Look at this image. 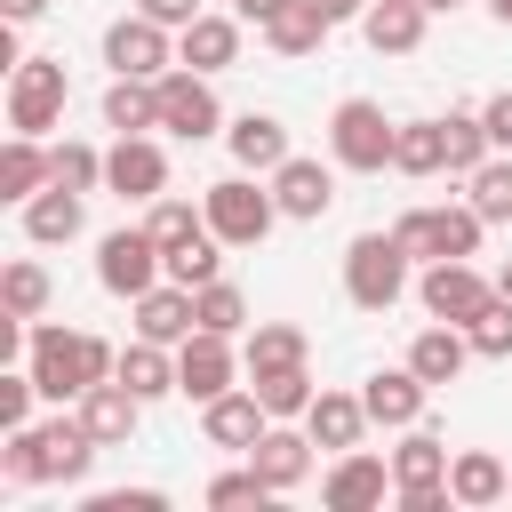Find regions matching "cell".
Listing matches in <instances>:
<instances>
[{"label": "cell", "mask_w": 512, "mask_h": 512, "mask_svg": "<svg viewBox=\"0 0 512 512\" xmlns=\"http://www.w3.org/2000/svg\"><path fill=\"white\" fill-rule=\"evenodd\" d=\"M256 400H264L272 416H304V408H312V376H304V368H272V376H256Z\"/></svg>", "instance_id": "obj_42"}, {"label": "cell", "mask_w": 512, "mask_h": 512, "mask_svg": "<svg viewBox=\"0 0 512 512\" xmlns=\"http://www.w3.org/2000/svg\"><path fill=\"white\" fill-rule=\"evenodd\" d=\"M392 232H400V248L424 256V264H440V256H480V208H472V200H464V208H408Z\"/></svg>", "instance_id": "obj_9"}, {"label": "cell", "mask_w": 512, "mask_h": 512, "mask_svg": "<svg viewBox=\"0 0 512 512\" xmlns=\"http://www.w3.org/2000/svg\"><path fill=\"white\" fill-rule=\"evenodd\" d=\"M480 120H488V144H496V152H512V88H504V96H488V104H480Z\"/></svg>", "instance_id": "obj_47"}, {"label": "cell", "mask_w": 512, "mask_h": 512, "mask_svg": "<svg viewBox=\"0 0 512 512\" xmlns=\"http://www.w3.org/2000/svg\"><path fill=\"white\" fill-rule=\"evenodd\" d=\"M448 488H456V504L480 512V504H496L512 480H504V464H496L488 448H464V456H448Z\"/></svg>", "instance_id": "obj_33"}, {"label": "cell", "mask_w": 512, "mask_h": 512, "mask_svg": "<svg viewBox=\"0 0 512 512\" xmlns=\"http://www.w3.org/2000/svg\"><path fill=\"white\" fill-rule=\"evenodd\" d=\"M136 400H160V392H176V360H168V344H152V336H136L128 352H120V368H112Z\"/></svg>", "instance_id": "obj_32"}, {"label": "cell", "mask_w": 512, "mask_h": 512, "mask_svg": "<svg viewBox=\"0 0 512 512\" xmlns=\"http://www.w3.org/2000/svg\"><path fill=\"white\" fill-rule=\"evenodd\" d=\"M360 400H368V424H384V432H408V424H424V400H432V384L400 360V368H376L368 384H360Z\"/></svg>", "instance_id": "obj_15"}, {"label": "cell", "mask_w": 512, "mask_h": 512, "mask_svg": "<svg viewBox=\"0 0 512 512\" xmlns=\"http://www.w3.org/2000/svg\"><path fill=\"white\" fill-rule=\"evenodd\" d=\"M24 240H32V248L80 240V192H72V184H40V192L24 200Z\"/></svg>", "instance_id": "obj_23"}, {"label": "cell", "mask_w": 512, "mask_h": 512, "mask_svg": "<svg viewBox=\"0 0 512 512\" xmlns=\"http://www.w3.org/2000/svg\"><path fill=\"white\" fill-rule=\"evenodd\" d=\"M464 184H472V208H480V224H512V152H504V160H480Z\"/></svg>", "instance_id": "obj_36"}, {"label": "cell", "mask_w": 512, "mask_h": 512, "mask_svg": "<svg viewBox=\"0 0 512 512\" xmlns=\"http://www.w3.org/2000/svg\"><path fill=\"white\" fill-rule=\"evenodd\" d=\"M200 208H208V232H216L224 248H256V240L280 224V200H272L264 184H248V176L208 184V192H200Z\"/></svg>", "instance_id": "obj_6"}, {"label": "cell", "mask_w": 512, "mask_h": 512, "mask_svg": "<svg viewBox=\"0 0 512 512\" xmlns=\"http://www.w3.org/2000/svg\"><path fill=\"white\" fill-rule=\"evenodd\" d=\"M272 200H280V216H296V224H320V216H328V200H336V176H328L320 160L288 152V160L272 168Z\"/></svg>", "instance_id": "obj_18"}, {"label": "cell", "mask_w": 512, "mask_h": 512, "mask_svg": "<svg viewBox=\"0 0 512 512\" xmlns=\"http://www.w3.org/2000/svg\"><path fill=\"white\" fill-rule=\"evenodd\" d=\"M304 432L320 440V448H360V432H368V400L360 392H312V408H304Z\"/></svg>", "instance_id": "obj_24"}, {"label": "cell", "mask_w": 512, "mask_h": 512, "mask_svg": "<svg viewBox=\"0 0 512 512\" xmlns=\"http://www.w3.org/2000/svg\"><path fill=\"white\" fill-rule=\"evenodd\" d=\"M40 8H48V0H0V16H8V24H32Z\"/></svg>", "instance_id": "obj_50"}, {"label": "cell", "mask_w": 512, "mask_h": 512, "mask_svg": "<svg viewBox=\"0 0 512 512\" xmlns=\"http://www.w3.org/2000/svg\"><path fill=\"white\" fill-rule=\"evenodd\" d=\"M192 328H200V304H192L184 280H152V288L136 296V336H152V344H184Z\"/></svg>", "instance_id": "obj_20"}, {"label": "cell", "mask_w": 512, "mask_h": 512, "mask_svg": "<svg viewBox=\"0 0 512 512\" xmlns=\"http://www.w3.org/2000/svg\"><path fill=\"white\" fill-rule=\"evenodd\" d=\"M264 424H272V408L256 400V384H248V392H216V400L200 408V432H208V448H240V456H248V448L264 440Z\"/></svg>", "instance_id": "obj_19"}, {"label": "cell", "mask_w": 512, "mask_h": 512, "mask_svg": "<svg viewBox=\"0 0 512 512\" xmlns=\"http://www.w3.org/2000/svg\"><path fill=\"white\" fill-rule=\"evenodd\" d=\"M312 8H320V16H328V24H344V16H360V8H368V0H312Z\"/></svg>", "instance_id": "obj_51"}, {"label": "cell", "mask_w": 512, "mask_h": 512, "mask_svg": "<svg viewBox=\"0 0 512 512\" xmlns=\"http://www.w3.org/2000/svg\"><path fill=\"white\" fill-rule=\"evenodd\" d=\"M120 368V352L88 328H32V376H40V400H80L88 384H104Z\"/></svg>", "instance_id": "obj_2"}, {"label": "cell", "mask_w": 512, "mask_h": 512, "mask_svg": "<svg viewBox=\"0 0 512 512\" xmlns=\"http://www.w3.org/2000/svg\"><path fill=\"white\" fill-rule=\"evenodd\" d=\"M264 40H272L280 56H312V48L328 40V16H320L312 0H288V8H280V16L264 24Z\"/></svg>", "instance_id": "obj_34"}, {"label": "cell", "mask_w": 512, "mask_h": 512, "mask_svg": "<svg viewBox=\"0 0 512 512\" xmlns=\"http://www.w3.org/2000/svg\"><path fill=\"white\" fill-rule=\"evenodd\" d=\"M280 8H288V0H232V16H240V24H272Z\"/></svg>", "instance_id": "obj_49"}, {"label": "cell", "mask_w": 512, "mask_h": 512, "mask_svg": "<svg viewBox=\"0 0 512 512\" xmlns=\"http://www.w3.org/2000/svg\"><path fill=\"white\" fill-rule=\"evenodd\" d=\"M48 168H56V184H72V192H96V184H104V152L80 144V136L48 144Z\"/></svg>", "instance_id": "obj_40"}, {"label": "cell", "mask_w": 512, "mask_h": 512, "mask_svg": "<svg viewBox=\"0 0 512 512\" xmlns=\"http://www.w3.org/2000/svg\"><path fill=\"white\" fill-rule=\"evenodd\" d=\"M192 304H200V328H216V336H240V328H248V296H240L232 280L192 288Z\"/></svg>", "instance_id": "obj_41"}, {"label": "cell", "mask_w": 512, "mask_h": 512, "mask_svg": "<svg viewBox=\"0 0 512 512\" xmlns=\"http://www.w3.org/2000/svg\"><path fill=\"white\" fill-rule=\"evenodd\" d=\"M240 360H248V376L304 368V328H288V320H256V328H248V344H240Z\"/></svg>", "instance_id": "obj_31"}, {"label": "cell", "mask_w": 512, "mask_h": 512, "mask_svg": "<svg viewBox=\"0 0 512 512\" xmlns=\"http://www.w3.org/2000/svg\"><path fill=\"white\" fill-rule=\"evenodd\" d=\"M384 488H392V464L368 456V448H344L336 472L320 480V504L328 512H368V504H384Z\"/></svg>", "instance_id": "obj_17"}, {"label": "cell", "mask_w": 512, "mask_h": 512, "mask_svg": "<svg viewBox=\"0 0 512 512\" xmlns=\"http://www.w3.org/2000/svg\"><path fill=\"white\" fill-rule=\"evenodd\" d=\"M176 64H192V72L240 64V16H192V24L176 32Z\"/></svg>", "instance_id": "obj_22"}, {"label": "cell", "mask_w": 512, "mask_h": 512, "mask_svg": "<svg viewBox=\"0 0 512 512\" xmlns=\"http://www.w3.org/2000/svg\"><path fill=\"white\" fill-rule=\"evenodd\" d=\"M104 128H120V136L160 128V80H128V72H112V88H104Z\"/></svg>", "instance_id": "obj_28"}, {"label": "cell", "mask_w": 512, "mask_h": 512, "mask_svg": "<svg viewBox=\"0 0 512 512\" xmlns=\"http://www.w3.org/2000/svg\"><path fill=\"white\" fill-rule=\"evenodd\" d=\"M312 448H320L312 432H288V424L272 416V424H264V440L248 448V464L264 472V488H272V496H288V488H296V480L312 472Z\"/></svg>", "instance_id": "obj_21"}, {"label": "cell", "mask_w": 512, "mask_h": 512, "mask_svg": "<svg viewBox=\"0 0 512 512\" xmlns=\"http://www.w3.org/2000/svg\"><path fill=\"white\" fill-rule=\"evenodd\" d=\"M32 392H40V376H32V368H0V432L32 424Z\"/></svg>", "instance_id": "obj_44"}, {"label": "cell", "mask_w": 512, "mask_h": 512, "mask_svg": "<svg viewBox=\"0 0 512 512\" xmlns=\"http://www.w3.org/2000/svg\"><path fill=\"white\" fill-rule=\"evenodd\" d=\"M424 8H432V16H440V8H456V0H424Z\"/></svg>", "instance_id": "obj_54"}, {"label": "cell", "mask_w": 512, "mask_h": 512, "mask_svg": "<svg viewBox=\"0 0 512 512\" xmlns=\"http://www.w3.org/2000/svg\"><path fill=\"white\" fill-rule=\"evenodd\" d=\"M208 504H272V488H264L256 464H240V472H216L208 480Z\"/></svg>", "instance_id": "obj_45"}, {"label": "cell", "mask_w": 512, "mask_h": 512, "mask_svg": "<svg viewBox=\"0 0 512 512\" xmlns=\"http://www.w3.org/2000/svg\"><path fill=\"white\" fill-rule=\"evenodd\" d=\"M88 464H96V440H88V424H80V416L16 424V432H8V448H0V472H8L16 488H32V480H80Z\"/></svg>", "instance_id": "obj_1"}, {"label": "cell", "mask_w": 512, "mask_h": 512, "mask_svg": "<svg viewBox=\"0 0 512 512\" xmlns=\"http://www.w3.org/2000/svg\"><path fill=\"white\" fill-rule=\"evenodd\" d=\"M144 232H152L160 248H184L192 232H208V208H192V200H176V192H160V200H152V216H144Z\"/></svg>", "instance_id": "obj_38"}, {"label": "cell", "mask_w": 512, "mask_h": 512, "mask_svg": "<svg viewBox=\"0 0 512 512\" xmlns=\"http://www.w3.org/2000/svg\"><path fill=\"white\" fill-rule=\"evenodd\" d=\"M40 184H56V168H48V152H40V136H16L8 128V144H0V200H32Z\"/></svg>", "instance_id": "obj_29"}, {"label": "cell", "mask_w": 512, "mask_h": 512, "mask_svg": "<svg viewBox=\"0 0 512 512\" xmlns=\"http://www.w3.org/2000/svg\"><path fill=\"white\" fill-rule=\"evenodd\" d=\"M136 8H144V16H152V24H168V32H184V24H192V16H208V8H200V0H136Z\"/></svg>", "instance_id": "obj_48"}, {"label": "cell", "mask_w": 512, "mask_h": 512, "mask_svg": "<svg viewBox=\"0 0 512 512\" xmlns=\"http://www.w3.org/2000/svg\"><path fill=\"white\" fill-rule=\"evenodd\" d=\"M344 296L360 312H392L408 296V248H400V232H360L344 248Z\"/></svg>", "instance_id": "obj_3"}, {"label": "cell", "mask_w": 512, "mask_h": 512, "mask_svg": "<svg viewBox=\"0 0 512 512\" xmlns=\"http://www.w3.org/2000/svg\"><path fill=\"white\" fill-rule=\"evenodd\" d=\"M392 168H400V176H440V168H448V128H440V120H400Z\"/></svg>", "instance_id": "obj_30"}, {"label": "cell", "mask_w": 512, "mask_h": 512, "mask_svg": "<svg viewBox=\"0 0 512 512\" xmlns=\"http://www.w3.org/2000/svg\"><path fill=\"white\" fill-rule=\"evenodd\" d=\"M224 144H232V160L256 168V176H272V168L288 160V128H280L272 112H240V120L224 128Z\"/></svg>", "instance_id": "obj_27"}, {"label": "cell", "mask_w": 512, "mask_h": 512, "mask_svg": "<svg viewBox=\"0 0 512 512\" xmlns=\"http://www.w3.org/2000/svg\"><path fill=\"white\" fill-rule=\"evenodd\" d=\"M392 136H400V120H384V104H368V96H344V104L328 112V152H336V168H360V176L392 168Z\"/></svg>", "instance_id": "obj_5"}, {"label": "cell", "mask_w": 512, "mask_h": 512, "mask_svg": "<svg viewBox=\"0 0 512 512\" xmlns=\"http://www.w3.org/2000/svg\"><path fill=\"white\" fill-rule=\"evenodd\" d=\"M168 56H176V48H168V24H152L144 8H136V16H120V24L104 32V64H112V72H128V80H160V72H168Z\"/></svg>", "instance_id": "obj_13"}, {"label": "cell", "mask_w": 512, "mask_h": 512, "mask_svg": "<svg viewBox=\"0 0 512 512\" xmlns=\"http://www.w3.org/2000/svg\"><path fill=\"white\" fill-rule=\"evenodd\" d=\"M64 96H72L64 64H56V56H24V64L8 72V128H16V136H48V128L64 120Z\"/></svg>", "instance_id": "obj_7"}, {"label": "cell", "mask_w": 512, "mask_h": 512, "mask_svg": "<svg viewBox=\"0 0 512 512\" xmlns=\"http://www.w3.org/2000/svg\"><path fill=\"white\" fill-rule=\"evenodd\" d=\"M0 312H16V320H40V312H48V272H40L32 256H16V264L0 272Z\"/></svg>", "instance_id": "obj_35"}, {"label": "cell", "mask_w": 512, "mask_h": 512, "mask_svg": "<svg viewBox=\"0 0 512 512\" xmlns=\"http://www.w3.org/2000/svg\"><path fill=\"white\" fill-rule=\"evenodd\" d=\"M224 240L216 232H192L184 248H168V280H184V288H208V280H224V256H216Z\"/></svg>", "instance_id": "obj_39"}, {"label": "cell", "mask_w": 512, "mask_h": 512, "mask_svg": "<svg viewBox=\"0 0 512 512\" xmlns=\"http://www.w3.org/2000/svg\"><path fill=\"white\" fill-rule=\"evenodd\" d=\"M488 8H496V24H512V0H488Z\"/></svg>", "instance_id": "obj_53"}, {"label": "cell", "mask_w": 512, "mask_h": 512, "mask_svg": "<svg viewBox=\"0 0 512 512\" xmlns=\"http://www.w3.org/2000/svg\"><path fill=\"white\" fill-rule=\"evenodd\" d=\"M464 360H472V336H464L456 320H432V328L408 344V368H416L424 384H456V376H464Z\"/></svg>", "instance_id": "obj_26"}, {"label": "cell", "mask_w": 512, "mask_h": 512, "mask_svg": "<svg viewBox=\"0 0 512 512\" xmlns=\"http://www.w3.org/2000/svg\"><path fill=\"white\" fill-rule=\"evenodd\" d=\"M72 416L88 424V440L96 448H128V432H136V416H144V400L120 384V376H104V384H88L80 400H72Z\"/></svg>", "instance_id": "obj_16"}, {"label": "cell", "mask_w": 512, "mask_h": 512, "mask_svg": "<svg viewBox=\"0 0 512 512\" xmlns=\"http://www.w3.org/2000/svg\"><path fill=\"white\" fill-rule=\"evenodd\" d=\"M104 192H120V200H160V192H168V152H160L152 136H120V144L104 152Z\"/></svg>", "instance_id": "obj_14"}, {"label": "cell", "mask_w": 512, "mask_h": 512, "mask_svg": "<svg viewBox=\"0 0 512 512\" xmlns=\"http://www.w3.org/2000/svg\"><path fill=\"white\" fill-rule=\"evenodd\" d=\"M464 336H472V360H512V304H504V296L480 304V320H472Z\"/></svg>", "instance_id": "obj_43"}, {"label": "cell", "mask_w": 512, "mask_h": 512, "mask_svg": "<svg viewBox=\"0 0 512 512\" xmlns=\"http://www.w3.org/2000/svg\"><path fill=\"white\" fill-rule=\"evenodd\" d=\"M424 16H432L424 0H368V8H360V32H368L376 56H408V48L424 40Z\"/></svg>", "instance_id": "obj_25"}, {"label": "cell", "mask_w": 512, "mask_h": 512, "mask_svg": "<svg viewBox=\"0 0 512 512\" xmlns=\"http://www.w3.org/2000/svg\"><path fill=\"white\" fill-rule=\"evenodd\" d=\"M160 128H168V136H192V144L224 128V104H216L208 72H192V64L160 72Z\"/></svg>", "instance_id": "obj_11"}, {"label": "cell", "mask_w": 512, "mask_h": 512, "mask_svg": "<svg viewBox=\"0 0 512 512\" xmlns=\"http://www.w3.org/2000/svg\"><path fill=\"white\" fill-rule=\"evenodd\" d=\"M232 376H240V352H232V336H216V328H192L184 344H176V392L184 400H216V392H232Z\"/></svg>", "instance_id": "obj_12"}, {"label": "cell", "mask_w": 512, "mask_h": 512, "mask_svg": "<svg viewBox=\"0 0 512 512\" xmlns=\"http://www.w3.org/2000/svg\"><path fill=\"white\" fill-rule=\"evenodd\" d=\"M160 504H168L160 488H104V496H88L80 512H160Z\"/></svg>", "instance_id": "obj_46"}, {"label": "cell", "mask_w": 512, "mask_h": 512, "mask_svg": "<svg viewBox=\"0 0 512 512\" xmlns=\"http://www.w3.org/2000/svg\"><path fill=\"white\" fill-rule=\"evenodd\" d=\"M392 496H400V512H448L456 504V488H448V440L440 432L408 424V440L392 448Z\"/></svg>", "instance_id": "obj_4"}, {"label": "cell", "mask_w": 512, "mask_h": 512, "mask_svg": "<svg viewBox=\"0 0 512 512\" xmlns=\"http://www.w3.org/2000/svg\"><path fill=\"white\" fill-rule=\"evenodd\" d=\"M440 128H448V176H472V168H480V160L496 152V144H488V120H480V112H448Z\"/></svg>", "instance_id": "obj_37"}, {"label": "cell", "mask_w": 512, "mask_h": 512, "mask_svg": "<svg viewBox=\"0 0 512 512\" xmlns=\"http://www.w3.org/2000/svg\"><path fill=\"white\" fill-rule=\"evenodd\" d=\"M160 272H168V248H160L144 224H120V232H104V240H96V280H104L112 296H128V304H136Z\"/></svg>", "instance_id": "obj_8"}, {"label": "cell", "mask_w": 512, "mask_h": 512, "mask_svg": "<svg viewBox=\"0 0 512 512\" xmlns=\"http://www.w3.org/2000/svg\"><path fill=\"white\" fill-rule=\"evenodd\" d=\"M496 296H504V304H512V256H504V272H496Z\"/></svg>", "instance_id": "obj_52"}, {"label": "cell", "mask_w": 512, "mask_h": 512, "mask_svg": "<svg viewBox=\"0 0 512 512\" xmlns=\"http://www.w3.org/2000/svg\"><path fill=\"white\" fill-rule=\"evenodd\" d=\"M416 304H424L432 320L472 328V320H480V304H496V280H480V272H472V256H440V264H424Z\"/></svg>", "instance_id": "obj_10"}]
</instances>
